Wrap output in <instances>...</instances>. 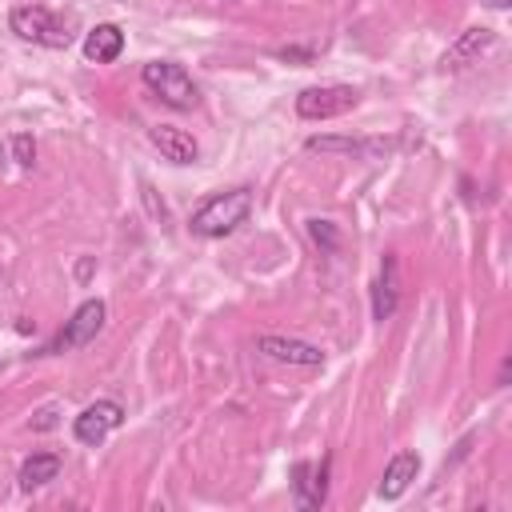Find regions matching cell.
<instances>
[{"mask_svg": "<svg viewBox=\"0 0 512 512\" xmlns=\"http://www.w3.org/2000/svg\"><path fill=\"white\" fill-rule=\"evenodd\" d=\"M492 44H496V32H492V28H468V32H460V40L444 52L440 68H444V72H460V68L476 64V56H480L484 48H492Z\"/></svg>", "mask_w": 512, "mask_h": 512, "instance_id": "11", "label": "cell"}, {"mask_svg": "<svg viewBox=\"0 0 512 512\" xmlns=\"http://www.w3.org/2000/svg\"><path fill=\"white\" fill-rule=\"evenodd\" d=\"M8 28L20 40L44 44V48H68V40H72V32L60 24V16L52 8H44V4H20V8H12L8 12Z\"/></svg>", "mask_w": 512, "mask_h": 512, "instance_id": "2", "label": "cell"}, {"mask_svg": "<svg viewBox=\"0 0 512 512\" xmlns=\"http://www.w3.org/2000/svg\"><path fill=\"white\" fill-rule=\"evenodd\" d=\"M308 236H312V244H316L320 252H328V256L340 248V232H336L332 220H308Z\"/></svg>", "mask_w": 512, "mask_h": 512, "instance_id": "16", "label": "cell"}, {"mask_svg": "<svg viewBox=\"0 0 512 512\" xmlns=\"http://www.w3.org/2000/svg\"><path fill=\"white\" fill-rule=\"evenodd\" d=\"M140 80L168 104V108H196V84H192V76L176 64V60H148L144 68H140Z\"/></svg>", "mask_w": 512, "mask_h": 512, "instance_id": "3", "label": "cell"}, {"mask_svg": "<svg viewBox=\"0 0 512 512\" xmlns=\"http://www.w3.org/2000/svg\"><path fill=\"white\" fill-rule=\"evenodd\" d=\"M400 304V284H396V256H384L380 264V276L372 280V316L376 320H388Z\"/></svg>", "mask_w": 512, "mask_h": 512, "instance_id": "13", "label": "cell"}, {"mask_svg": "<svg viewBox=\"0 0 512 512\" xmlns=\"http://www.w3.org/2000/svg\"><path fill=\"white\" fill-rule=\"evenodd\" d=\"M120 420H124V408H120L116 400H96V404H88V408L72 420V432H76L80 444H92V448H96L108 432L120 428Z\"/></svg>", "mask_w": 512, "mask_h": 512, "instance_id": "6", "label": "cell"}, {"mask_svg": "<svg viewBox=\"0 0 512 512\" xmlns=\"http://www.w3.org/2000/svg\"><path fill=\"white\" fill-rule=\"evenodd\" d=\"M356 104H360V92L352 84H320V88H304L296 96L300 120H332V116H344Z\"/></svg>", "mask_w": 512, "mask_h": 512, "instance_id": "4", "label": "cell"}, {"mask_svg": "<svg viewBox=\"0 0 512 512\" xmlns=\"http://www.w3.org/2000/svg\"><path fill=\"white\" fill-rule=\"evenodd\" d=\"M304 148L308 152H344V156H364L368 152V144L352 140V136H308Z\"/></svg>", "mask_w": 512, "mask_h": 512, "instance_id": "15", "label": "cell"}, {"mask_svg": "<svg viewBox=\"0 0 512 512\" xmlns=\"http://www.w3.org/2000/svg\"><path fill=\"white\" fill-rule=\"evenodd\" d=\"M256 352H264L268 360H280V364H300V368L324 364V348H316L308 340H292V336H256Z\"/></svg>", "mask_w": 512, "mask_h": 512, "instance_id": "7", "label": "cell"}, {"mask_svg": "<svg viewBox=\"0 0 512 512\" xmlns=\"http://www.w3.org/2000/svg\"><path fill=\"white\" fill-rule=\"evenodd\" d=\"M56 476H60V456H56V452H32V456L20 464V472H16V480H20L24 492L44 488V484L56 480Z\"/></svg>", "mask_w": 512, "mask_h": 512, "instance_id": "14", "label": "cell"}, {"mask_svg": "<svg viewBox=\"0 0 512 512\" xmlns=\"http://www.w3.org/2000/svg\"><path fill=\"white\" fill-rule=\"evenodd\" d=\"M104 316H108V308H104L100 296H96V300H84V304L64 320V328L52 336V344H48L44 352H72V348H84V344L96 340V332L104 328Z\"/></svg>", "mask_w": 512, "mask_h": 512, "instance_id": "5", "label": "cell"}, {"mask_svg": "<svg viewBox=\"0 0 512 512\" xmlns=\"http://www.w3.org/2000/svg\"><path fill=\"white\" fill-rule=\"evenodd\" d=\"M328 456L320 464L300 460L292 464V492H296V508H320L328 500Z\"/></svg>", "mask_w": 512, "mask_h": 512, "instance_id": "8", "label": "cell"}, {"mask_svg": "<svg viewBox=\"0 0 512 512\" xmlns=\"http://www.w3.org/2000/svg\"><path fill=\"white\" fill-rule=\"evenodd\" d=\"M416 476H420V456H416L412 448H404V452H396V456L388 460V468H384V476H380V484H376V496H380V500H400Z\"/></svg>", "mask_w": 512, "mask_h": 512, "instance_id": "10", "label": "cell"}, {"mask_svg": "<svg viewBox=\"0 0 512 512\" xmlns=\"http://www.w3.org/2000/svg\"><path fill=\"white\" fill-rule=\"evenodd\" d=\"M484 4H488V8H508L512 0H484Z\"/></svg>", "mask_w": 512, "mask_h": 512, "instance_id": "19", "label": "cell"}, {"mask_svg": "<svg viewBox=\"0 0 512 512\" xmlns=\"http://www.w3.org/2000/svg\"><path fill=\"white\" fill-rule=\"evenodd\" d=\"M120 52H124V32H120V24H96V28L84 36V56H88L92 64H112V60H120Z\"/></svg>", "mask_w": 512, "mask_h": 512, "instance_id": "12", "label": "cell"}, {"mask_svg": "<svg viewBox=\"0 0 512 512\" xmlns=\"http://www.w3.org/2000/svg\"><path fill=\"white\" fill-rule=\"evenodd\" d=\"M56 424H60V408H56V404H44V408L28 420L32 432H48V428H56Z\"/></svg>", "mask_w": 512, "mask_h": 512, "instance_id": "18", "label": "cell"}, {"mask_svg": "<svg viewBox=\"0 0 512 512\" xmlns=\"http://www.w3.org/2000/svg\"><path fill=\"white\" fill-rule=\"evenodd\" d=\"M252 212V188H228V192H216L208 196L192 216H188V228L192 236H204V240H220L228 232H236Z\"/></svg>", "mask_w": 512, "mask_h": 512, "instance_id": "1", "label": "cell"}, {"mask_svg": "<svg viewBox=\"0 0 512 512\" xmlns=\"http://www.w3.org/2000/svg\"><path fill=\"white\" fill-rule=\"evenodd\" d=\"M148 140H152V144L160 148V156L172 160V164H196V160H200L196 136L184 132V128H176V124H156V128H148Z\"/></svg>", "mask_w": 512, "mask_h": 512, "instance_id": "9", "label": "cell"}, {"mask_svg": "<svg viewBox=\"0 0 512 512\" xmlns=\"http://www.w3.org/2000/svg\"><path fill=\"white\" fill-rule=\"evenodd\" d=\"M12 156H16L20 168H32V160H36V140H32L28 132H16V136H12Z\"/></svg>", "mask_w": 512, "mask_h": 512, "instance_id": "17", "label": "cell"}]
</instances>
